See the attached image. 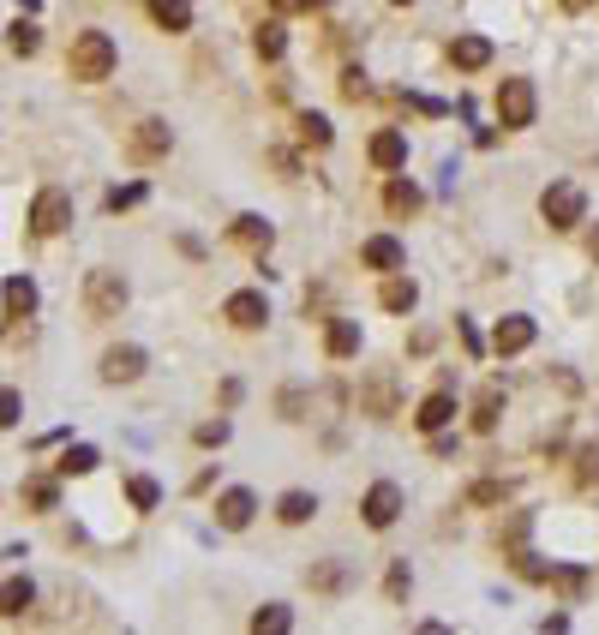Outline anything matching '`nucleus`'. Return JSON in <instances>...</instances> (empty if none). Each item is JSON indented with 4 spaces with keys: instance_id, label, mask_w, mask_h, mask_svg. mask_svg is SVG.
<instances>
[{
    "instance_id": "obj_15",
    "label": "nucleus",
    "mask_w": 599,
    "mask_h": 635,
    "mask_svg": "<svg viewBox=\"0 0 599 635\" xmlns=\"http://www.w3.org/2000/svg\"><path fill=\"white\" fill-rule=\"evenodd\" d=\"M378 306H384V312H414V306H420V282L390 270V276H384V288H378Z\"/></svg>"
},
{
    "instance_id": "obj_4",
    "label": "nucleus",
    "mask_w": 599,
    "mask_h": 635,
    "mask_svg": "<svg viewBox=\"0 0 599 635\" xmlns=\"http://www.w3.org/2000/svg\"><path fill=\"white\" fill-rule=\"evenodd\" d=\"M66 222H72V198H66L60 186H42L36 204H30V234H36V240H54Z\"/></svg>"
},
{
    "instance_id": "obj_33",
    "label": "nucleus",
    "mask_w": 599,
    "mask_h": 635,
    "mask_svg": "<svg viewBox=\"0 0 599 635\" xmlns=\"http://www.w3.org/2000/svg\"><path fill=\"white\" fill-rule=\"evenodd\" d=\"M300 138L324 150V144H330V120H324V114H300Z\"/></svg>"
},
{
    "instance_id": "obj_25",
    "label": "nucleus",
    "mask_w": 599,
    "mask_h": 635,
    "mask_svg": "<svg viewBox=\"0 0 599 635\" xmlns=\"http://www.w3.org/2000/svg\"><path fill=\"white\" fill-rule=\"evenodd\" d=\"M384 204H390L396 216H414V210L426 204V192H420L414 180H390V192H384Z\"/></svg>"
},
{
    "instance_id": "obj_21",
    "label": "nucleus",
    "mask_w": 599,
    "mask_h": 635,
    "mask_svg": "<svg viewBox=\"0 0 599 635\" xmlns=\"http://www.w3.org/2000/svg\"><path fill=\"white\" fill-rule=\"evenodd\" d=\"M30 600H36V588H30L24 576L0 582V618H24V612H30Z\"/></svg>"
},
{
    "instance_id": "obj_11",
    "label": "nucleus",
    "mask_w": 599,
    "mask_h": 635,
    "mask_svg": "<svg viewBox=\"0 0 599 635\" xmlns=\"http://www.w3.org/2000/svg\"><path fill=\"white\" fill-rule=\"evenodd\" d=\"M360 264L390 276V270H402V264H408V252H402V240H396V234H372V240L360 246Z\"/></svg>"
},
{
    "instance_id": "obj_41",
    "label": "nucleus",
    "mask_w": 599,
    "mask_h": 635,
    "mask_svg": "<svg viewBox=\"0 0 599 635\" xmlns=\"http://www.w3.org/2000/svg\"><path fill=\"white\" fill-rule=\"evenodd\" d=\"M456 336H462V348H468V354H480V336H474V324H468V318H456Z\"/></svg>"
},
{
    "instance_id": "obj_30",
    "label": "nucleus",
    "mask_w": 599,
    "mask_h": 635,
    "mask_svg": "<svg viewBox=\"0 0 599 635\" xmlns=\"http://www.w3.org/2000/svg\"><path fill=\"white\" fill-rule=\"evenodd\" d=\"M234 240L240 246H270V222L264 216H234Z\"/></svg>"
},
{
    "instance_id": "obj_46",
    "label": "nucleus",
    "mask_w": 599,
    "mask_h": 635,
    "mask_svg": "<svg viewBox=\"0 0 599 635\" xmlns=\"http://www.w3.org/2000/svg\"><path fill=\"white\" fill-rule=\"evenodd\" d=\"M396 6H408V0H396Z\"/></svg>"
},
{
    "instance_id": "obj_20",
    "label": "nucleus",
    "mask_w": 599,
    "mask_h": 635,
    "mask_svg": "<svg viewBox=\"0 0 599 635\" xmlns=\"http://www.w3.org/2000/svg\"><path fill=\"white\" fill-rule=\"evenodd\" d=\"M324 348H330V360H354L360 354V324L354 318H336L330 336H324Z\"/></svg>"
},
{
    "instance_id": "obj_2",
    "label": "nucleus",
    "mask_w": 599,
    "mask_h": 635,
    "mask_svg": "<svg viewBox=\"0 0 599 635\" xmlns=\"http://www.w3.org/2000/svg\"><path fill=\"white\" fill-rule=\"evenodd\" d=\"M126 294H132V288H126L120 270H90V276H84V312H90L96 324L120 318V312H126Z\"/></svg>"
},
{
    "instance_id": "obj_24",
    "label": "nucleus",
    "mask_w": 599,
    "mask_h": 635,
    "mask_svg": "<svg viewBox=\"0 0 599 635\" xmlns=\"http://www.w3.org/2000/svg\"><path fill=\"white\" fill-rule=\"evenodd\" d=\"M348 582H354V570H348L342 558H330V564H312V588H318V594H342Z\"/></svg>"
},
{
    "instance_id": "obj_9",
    "label": "nucleus",
    "mask_w": 599,
    "mask_h": 635,
    "mask_svg": "<svg viewBox=\"0 0 599 635\" xmlns=\"http://www.w3.org/2000/svg\"><path fill=\"white\" fill-rule=\"evenodd\" d=\"M138 378H144V348L120 342L102 354V384H138Z\"/></svg>"
},
{
    "instance_id": "obj_8",
    "label": "nucleus",
    "mask_w": 599,
    "mask_h": 635,
    "mask_svg": "<svg viewBox=\"0 0 599 635\" xmlns=\"http://www.w3.org/2000/svg\"><path fill=\"white\" fill-rule=\"evenodd\" d=\"M222 318H228L234 330H264V318H270V300H264L258 288H240V294H228V300H222Z\"/></svg>"
},
{
    "instance_id": "obj_5",
    "label": "nucleus",
    "mask_w": 599,
    "mask_h": 635,
    "mask_svg": "<svg viewBox=\"0 0 599 635\" xmlns=\"http://www.w3.org/2000/svg\"><path fill=\"white\" fill-rule=\"evenodd\" d=\"M534 108H540V96H534V84L528 78H504L498 84V120L516 132V126H534Z\"/></svg>"
},
{
    "instance_id": "obj_12",
    "label": "nucleus",
    "mask_w": 599,
    "mask_h": 635,
    "mask_svg": "<svg viewBox=\"0 0 599 635\" xmlns=\"http://www.w3.org/2000/svg\"><path fill=\"white\" fill-rule=\"evenodd\" d=\"M360 408H366L372 420H390V414H396V372H372L366 390H360Z\"/></svg>"
},
{
    "instance_id": "obj_3",
    "label": "nucleus",
    "mask_w": 599,
    "mask_h": 635,
    "mask_svg": "<svg viewBox=\"0 0 599 635\" xmlns=\"http://www.w3.org/2000/svg\"><path fill=\"white\" fill-rule=\"evenodd\" d=\"M540 216H546V228H576L582 216H588V198H582V186L576 180H558V186H546L540 192Z\"/></svg>"
},
{
    "instance_id": "obj_39",
    "label": "nucleus",
    "mask_w": 599,
    "mask_h": 635,
    "mask_svg": "<svg viewBox=\"0 0 599 635\" xmlns=\"http://www.w3.org/2000/svg\"><path fill=\"white\" fill-rule=\"evenodd\" d=\"M408 582H414V576H408V564H390V576H384L390 600H402V594H408Z\"/></svg>"
},
{
    "instance_id": "obj_10",
    "label": "nucleus",
    "mask_w": 599,
    "mask_h": 635,
    "mask_svg": "<svg viewBox=\"0 0 599 635\" xmlns=\"http://www.w3.org/2000/svg\"><path fill=\"white\" fill-rule=\"evenodd\" d=\"M252 510H258V498H252L246 486H228V492L216 498V528H228V534H240V528L252 522Z\"/></svg>"
},
{
    "instance_id": "obj_44",
    "label": "nucleus",
    "mask_w": 599,
    "mask_h": 635,
    "mask_svg": "<svg viewBox=\"0 0 599 635\" xmlns=\"http://www.w3.org/2000/svg\"><path fill=\"white\" fill-rule=\"evenodd\" d=\"M558 6H564V12H588L594 0H558Z\"/></svg>"
},
{
    "instance_id": "obj_22",
    "label": "nucleus",
    "mask_w": 599,
    "mask_h": 635,
    "mask_svg": "<svg viewBox=\"0 0 599 635\" xmlns=\"http://www.w3.org/2000/svg\"><path fill=\"white\" fill-rule=\"evenodd\" d=\"M252 48H258V60H282V48H288V30H282V18L258 24V30H252Z\"/></svg>"
},
{
    "instance_id": "obj_16",
    "label": "nucleus",
    "mask_w": 599,
    "mask_h": 635,
    "mask_svg": "<svg viewBox=\"0 0 599 635\" xmlns=\"http://www.w3.org/2000/svg\"><path fill=\"white\" fill-rule=\"evenodd\" d=\"M450 420H456V396H450V390H432V396L420 402V414H414L420 432H444Z\"/></svg>"
},
{
    "instance_id": "obj_13",
    "label": "nucleus",
    "mask_w": 599,
    "mask_h": 635,
    "mask_svg": "<svg viewBox=\"0 0 599 635\" xmlns=\"http://www.w3.org/2000/svg\"><path fill=\"white\" fill-rule=\"evenodd\" d=\"M492 348H498V354H522V348H534V318H522V312L498 318V330H492Z\"/></svg>"
},
{
    "instance_id": "obj_6",
    "label": "nucleus",
    "mask_w": 599,
    "mask_h": 635,
    "mask_svg": "<svg viewBox=\"0 0 599 635\" xmlns=\"http://www.w3.org/2000/svg\"><path fill=\"white\" fill-rule=\"evenodd\" d=\"M168 150H174V132H168L162 120H138V126L126 132V156H132V162H162Z\"/></svg>"
},
{
    "instance_id": "obj_31",
    "label": "nucleus",
    "mask_w": 599,
    "mask_h": 635,
    "mask_svg": "<svg viewBox=\"0 0 599 635\" xmlns=\"http://www.w3.org/2000/svg\"><path fill=\"white\" fill-rule=\"evenodd\" d=\"M96 462H102V456H96V450H90V444H72V450H66V456H60V474H90V468H96Z\"/></svg>"
},
{
    "instance_id": "obj_37",
    "label": "nucleus",
    "mask_w": 599,
    "mask_h": 635,
    "mask_svg": "<svg viewBox=\"0 0 599 635\" xmlns=\"http://www.w3.org/2000/svg\"><path fill=\"white\" fill-rule=\"evenodd\" d=\"M468 498H474V504H504V498H510V486H504V480H480Z\"/></svg>"
},
{
    "instance_id": "obj_23",
    "label": "nucleus",
    "mask_w": 599,
    "mask_h": 635,
    "mask_svg": "<svg viewBox=\"0 0 599 635\" xmlns=\"http://www.w3.org/2000/svg\"><path fill=\"white\" fill-rule=\"evenodd\" d=\"M276 516H282L288 528H300V522H312V516H318V498H312V492H282Z\"/></svg>"
},
{
    "instance_id": "obj_29",
    "label": "nucleus",
    "mask_w": 599,
    "mask_h": 635,
    "mask_svg": "<svg viewBox=\"0 0 599 635\" xmlns=\"http://www.w3.org/2000/svg\"><path fill=\"white\" fill-rule=\"evenodd\" d=\"M6 48H12V54H36V48H42V30H36L30 18H18V24L6 30Z\"/></svg>"
},
{
    "instance_id": "obj_19",
    "label": "nucleus",
    "mask_w": 599,
    "mask_h": 635,
    "mask_svg": "<svg viewBox=\"0 0 599 635\" xmlns=\"http://www.w3.org/2000/svg\"><path fill=\"white\" fill-rule=\"evenodd\" d=\"M498 408H504V384L492 378V384H480V396H474V432H498Z\"/></svg>"
},
{
    "instance_id": "obj_35",
    "label": "nucleus",
    "mask_w": 599,
    "mask_h": 635,
    "mask_svg": "<svg viewBox=\"0 0 599 635\" xmlns=\"http://www.w3.org/2000/svg\"><path fill=\"white\" fill-rule=\"evenodd\" d=\"M132 204H144V186H114V192H108V210H114V216L132 210Z\"/></svg>"
},
{
    "instance_id": "obj_1",
    "label": "nucleus",
    "mask_w": 599,
    "mask_h": 635,
    "mask_svg": "<svg viewBox=\"0 0 599 635\" xmlns=\"http://www.w3.org/2000/svg\"><path fill=\"white\" fill-rule=\"evenodd\" d=\"M114 36L108 30H78L72 36V54H66V72L78 78V84H102L108 72H114Z\"/></svg>"
},
{
    "instance_id": "obj_27",
    "label": "nucleus",
    "mask_w": 599,
    "mask_h": 635,
    "mask_svg": "<svg viewBox=\"0 0 599 635\" xmlns=\"http://www.w3.org/2000/svg\"><path fill=\"white\" fill-rule=\"evenodd\" d=\"M126 498H132V510H156V504H162V486H156L150 474H132V480H126Z\"/></svg>"
},
{
    "instance_id": "obj_18",
    "label": "nucleus",
    "mask_w": 599,
    "mask_h": 635,
    "mask_svg": "<svg viewBox=\"0 0 599 635\" xmlns=\"http://www.w3.org/2000/svg\"><path fill=\"white\" fill-rule=\"evenodd\" d=\"M0 300H6V318H30V312H36V282H30V276H6Z\"/></svg>"
},
{
    "instance_id": "obj_45",
    "label": "nucleus",
    "mask_w": 599,
    "mask_h": 635,
    "mask_svg": "<svg viewBox=\"0 0 599 635\" xmlns=\"http://www.w3.org/2000/svg\"><path fill=\"white\" fill-rule=\"evenodd\" d=\"M588 258H594V264H599V228H594V234H588Z\"/></svg>"
},
{
    "instance_id": "obj_40",
    "label": "nucleus",
    "mask_w": 599,
    "mask_h": 635,
    "mask_svg": "<svg viewBox=\"0 0 599 635\" xmlns=\"http://www.w3.org/2000/svg\"><path fill=\"white\" fill-rule=\"evenodd\" d=\"M366 90H372V84H366V72H342V96H348V102H360Z\"/></svg>"
},
{
    "instance_id": "obj_34",
    "label": "nucleus",
    "mask_w": 599,
    "mask_h": 635,
    "mask_svg": "<svg viewBox=\"0 0 599 635\" xmlns=\"http://www.w3.org/2000/svg\"><path fill=\"white\" fill-rule=\"evenodd\" d=\"M24 498H30L36 510H54V498H60V486H54V480H30V486H24Z\"/></svg>"
},
{
    "instance_id": "obj_38",
    "label": "nucleus",
    "mask_w": 599,
    "mask_h": 635,
    "mask_svg": "<svg viewBox=\"0 0 599 635\" xmlns=\"http://www.w3.org/2000/svg\"><path fill=\"white\" fill-rule=\"evenodd\" d=\"M18 414H24V396L18 390H0V426H18Z\"/></svg>"
},
{
    "instance_id": "obj_26",
    "label": "nucleus",
    "mask_w": 599,
    "mask_h": 635,
    "mask_svg": "<svg viewBox=\"0 0 599 635\" xmlns=\"http://www.w3.org/2000/svg\"><path fill=\"white\" fill-rule=\"evenodd\" d=\"M150 18L162 30H192V6L186 0H150Z\"/></svg>"
},
{
    "instance_id": "obj_7",
    "label": "nucleus",
    "mask_w": 599,
    "mask_h": 635,
    "mask_svg": "<svg viewBox=\"0 0 599 635\" xmlns=\"http://www.w3.org/2000/svg\"><path fill=\"white\" fill-rule=\"evenodd\" d=\"M396 516H402V486H396V480H378V486L360 498V522H366V528H390Z\"/></svg>"
},
{
    "instance_id": "obj_42",
    "label": "nucleus",
    "mask_w": 599,
    "mask_h": 635,
    "mask_svg": "<svg viewBox=\"0 0 599 635\" xmlns=\"http://www.w3.org/2000/svg\"><path fill=\"white\" fill-rule=\"evenodd\" d=\"M582 480H599V450H582Z\"/></svg>"
},
{
    "instance_id": "obj_32",
    "label": "nucleus",
    "mask_w": 599,
    "mask_h": 635,
    "mask_svg": "<svg viewBox=\"0 0 599 635\" xmlns=\"http://www.w3.org/2000/svg\"><path fill=\"white\" fill-rule=\"evenodd\" d=\"M552 582H558L564 600H582L588 594V570H552Z\"/></svg>"
},
{
    "instance_id": "obj_17",
    "label": "nucleus",
    "mask_w": 599,
    "mask_h": 635,
    "mask_svg": "<svg viewBox=\"0 0 599 635\" xmlns=\"http://www.w3.org/2000/svg\"><path fill=\"white\" fill-rule=\"evenodd\" d=\"M366 156H372V168H384V174H396V168L408 162V138H402V132H378Z\"/></svg>"
},
{
    "instance_id": "obj_43",
    "label": "nucleus",
    "mask_w": 599,
    "mask_h": 635,
    "mask_svg": "<svg viewBox=\"0 0 599 635\" xmlns=\"http://www.w3.org/2000/svg\"><path fill=\"white\" fill-rule=\"evenodd\" d=\"M312 6H318V0H276V12H282V18H288V12H312Z\"/></svg>"
},
{
    "instance_id": "obj_28",
    "label": "nucleus",
    "mask_w": 599,
    "mask_h": 635,
    "mask_svg": "<svg viewBox=\"0 0 599 635\" xmlns=\"http://www.w3.org/2000/svg\"><path fill=\"white\" fill-rule=\"evenodd\" d=\"M288 624H294V612H288V606H258V612H252V630H258V635H282Z\"/></svg>"
},
{
    "instance_id": "obj_36",
    "label": "nucleus",
    "mask_w": 599,
    "mask_h": 635,
    "mask_svg": "<svg viewBox=\"0 0 599 635\" xmlns=\"http://www.w3.org/2000/svg\"><path fill=\"white\" fill-rule=\"evenodd\" d=\"M198 444H204V450H222V444H228V420H204V426H198Z\"/></svg>"
},
{
    "instance_id": "obj_14",
    "label": "nucleus",
    "mask_w": 599,
    "mask_h": 635,
    "mask_svg": "<svg viewBox=\"0 0 599 635\" xmlns=\"http://www.w3.org/2000/svg\"><path fill=\"white\" fill-rule=\"evenodd\" d=\"M450 66L456 72H486L492 66V42L486 36H456L450 42Z\"/></svg>"
}]
</instances>
